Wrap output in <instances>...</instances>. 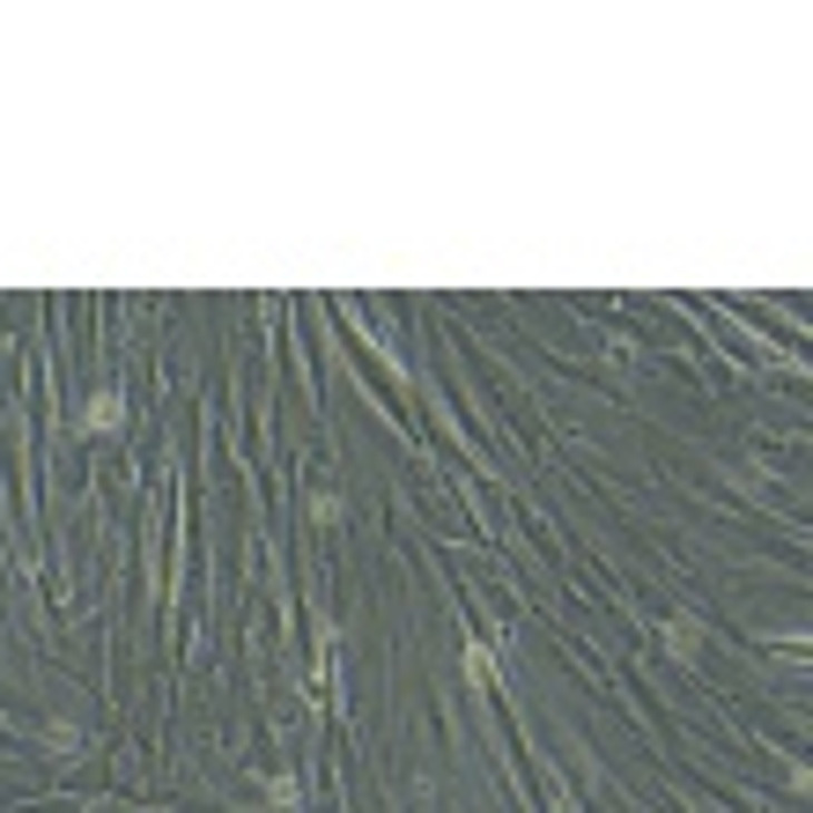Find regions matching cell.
<instances>
[{
	"instance_id": "3957f363",
	"label": "cell",
	"mask_w": 813,
	"mask_h": 813,
	"mask_svg": "<svg viewBox=\"0 0 813 813\" xmlns=\"http://www.w3.org/2000/svg\"><path fill=\"white\" fill-rule=\"evenodd\" d=\"M459 666H467V680H473V688H496V650H488V644H467V658H459Z\"/></svg>"
},
{
	"instance_id": "7a4b0ae2",
	"label": "cell",
	"mask_w": 813,
	"mask_h": 813,
	"mask_svg": "<svg viewBox=\"0 0 813 813\" xmlns=\"http://www.w3.org/2000/svg\"><path fill=\"white\" fill-rule=\"evenodd\" d=\"M81 429H126V400H119V392H89Z\"/></svg>"
},
{
	"instance_id": "6da1fadb",
	"label": "cell",
	"mask_w": 813,
	"mask_h": 813,
	"mask_svg": "<svg viewBox=\"0 0 813 813\" xmlns=\"http://www.w3.org/2000/svg\"><path fill=\"white\" fill-rule=\"evenodd\" d=\"M666 650L673 658H703V614H673L666 621Z\"/></svg>"
}]
</instances>
